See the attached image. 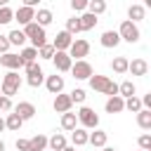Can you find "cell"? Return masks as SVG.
I'll list each match as a JSON object with an SVG mask.
<instances>
[{"instance_id":"obj_36","label":"cell","mask_w":151,"mask_h":151,"mask_svg":"<svg viewBox=\"0 0 151 151\" xmlns=\"http://www.w3.org/2000/svg\"><path fill=\"white\" fill-rule=\"evenodd\" d=\"M68 97H71V101H73V104H83V101H85V90H80V87H78V90H73Z\"/></svg>"},{"instance_id":"obj_2","label":"cell","mask_w":151,"mask_h":151,"mask_svg":"<svg viewBox=\"0 0 151 151\" xmlns=\"http://www.w3.org/2000/svg\"><path fill=\"white\" fill-rule=\"evenodd\" d=\"M24 33H26V38H31L33 47H42V45H45V28H42L40 24H35V21L26 24Z\"/></svg>"},{"instance_id":"obj_40","label":"cell","mask_w":151,"mask_h":151,"mask_svg":"<svg viewBox=\"0 0 151 151\" xmlns=\"http://www.w3.org/2000/svg\"><path fill=\"white\" fill-rule=\"evenodd\" d=\"M28 85H31V87H38V85H42V73L28 76Z\"/></svg>"},{"instance_id":"obj_49","label":"cell","mask_w":151,"mask_h":151,"mask_svg":"<svg viewBox=\"0 0 151 151\" xmlns=\"http://www.w3.org/2000/svg\"><path fill=\"white\" fill-rule=\"evenodd\" d=\"M104 151H113V149H106V146H104Z\"/></svg>"},{"instance_id":"obj_11","label":"cell","mask_w":151,"mask_h":151,"mask_svg":"<svg viewBox=\"0 0 151 151\" xmlns=\"http://www.w3.org/2000/svg\"><path fill=\"white\" fill-rule=\"evenodd\" d=\"M73 42V35L68 33V31H61V33H57V38H54V50H68V45Z\"/></svg>"},{"instance_id":"obj_7","label":"cell","mask_w":151,"mask_h":151,"mask_svg":"<svg viewBox=\"0 0 151 151\" xmlns=\"http://www.w3.org/2000/svg\"><path fill=\"white\" fill-rule=\"evenodd\" d=\"M68 71H73V76L76 78H80V80H85V78H90L92 76V66L85 61V59H78L76 64H71V68Z\"/></svg>"},{"instance_id":"obj_9","label":"cell","mask_w":151,"mask_h":151,"mask_svg":"<svg viewBox=\"0 0 151 151\" xmlns=\"http://www.w3.org/2000/svg\"><path fill=\"white\" fill-rule=\"evenodd\" d=\"M33 17H35V12H33V7H28V5H24V7H19L17 12H14V19L19 21V24H31L33 21Z\"/></svg>"},{"instance_id":"obj_41","label":"cell","mask_w":151,"mask_h":151,"mask_svg":"<svg viewBox=\"0 0 151 151\" xmlns=\"http://www.w3.org/2000/svg\"><path fill=\"white\" fill-rule=\"evenodd\" d=\"M9 109H12V99L7 94H2L0 97V111H9Z\"/></svg>"},{"instance_id":"obj_30","label":"cell","mask_w":151,"mask_h":151,"mask_svg":"<svg viewBox=\"0 0 151 151\" xmlns=\"http://www.w3.org/2000/svg\"><path fill=\"white\" fill-rule=\"evenodd\" d=\"M118 92H120V97H132L134 94V83H130V80L120 83L118 85Z\"/></svg>"},{"instance_id":"obj_6","label":"cell","mask_w":151,"mask_h":151,"mask_svg":"<svg viewBox=\"0 0 151 151\" xmlns=\"http://www.w3.org/2000/svg\"><path fill=\"white\" fill-rule=\"evenodd\" d=\"M78 120H80L85 127H97V125H99V116H97L92 109H87V106H83V109L78 111Z\"/></svg>"},{"instance_id":"obj_20","label":"cell","mask_w":151,"mask_h":151,"mask_svg":"<svg viewBox=\"0 0 151 151\" xmlns=\"http://www.w3.org/2000/svg\"><path fill=\"white\" fill-rule=\"evenodd\" d=\"M137 123H139V127L149 130V127H151V111H149V109H139V111H137Z\"/></svg>"},{"instance_id":"obj_23","label":"cell","mask_w":151,"mask_h":151,"mask_svg":"<svg viewBox=\"0 0 151 151\" xmlns=\"http://www.w3.org/2000/svg\"><path fill=\"white\" fill-rule=\"evenodd\" d=\"M7 40H9V45H19V47H21V45L26 42V33L19 31V28H14V31L7 35Z\"/></svg>"},{"instance_id":"obj_28","label":"cell","mask_w":151,"mask_h":151,"mask_svg":"<svg viewBox=\"0 0 151 151\" xmlns=\"http://www.w3.org/2000/svg\"><path fill=\"white\" fill-rule=\"evenodd\" d=\"M21 123H24V120L19 118V113H9V116H7V120H5V127H9V130H14V132H17V130L21 127Z\"/></svg>"},{"instance_id":"obj_18","label":"cell","mask_w":151,"mask_h":151,"mask_svg":"<svg viewBox=\"0 0 151 151\" xmlns=\"http://www.w3.org/2000/svg\"><path fill=\"white\" fill-rule=\"evenodd\" d=\"M118 42H120L118 31H106V33L101 35V45H104V47H116Z\"/></svg>"},{"instance_id":"obj_3","label":"cell","mask_w":151,"mask_h":151,"mask_svg":"<svg viewBox=\"0 0 151 151\" xmlns=\"http://www.w3.org/2000/svg\"><path fill=\"white\" fill-rule=\"evenodd\" d=\"M19 87H21V78H19V73H7L5 76V80H2V94H7V97H12V94H17L19 92Z\"/></svg>"},{"instance_id":"obj_50","label":"cell","mask_w":151,"mask_h":151,"mask_svg":"<svg viewBox=\"0 0 151 151\" xmlns=\"http://www.w3.org/2000/svg\"><path fill=\"white\" fill-rule=\"evenodd\" d=\"M142 151H144V149H142Z\"/></svg>"},{"instance_id":"obj_34","label":"cell","mask_w":151,"mask_h":151,"mask_svg":"<svg viewBox=\"0 0 151 151\" xmlns=\"http://www.w3.org/2000/svg\"><path fill=\"white\" fill-rule=\"evenodd\" d=\"M125 109H127V111H132V113H137V111L142 109V101H139V99L132 94V97H127V101H125Z\"/></svg>"},{"instance_id":"obj_17","label":"cell","mask_w":151,"mask_h":151,"mask_svg":"<svg viewBox=\"0 0 151 151\" xmlns=\"http://www.w3.org/2000/svg\"><path fill=\"white\" fill-rule=\"evenodd\" d=\"M78 21H80V31H90V28H94V26H97V14L87 12V14L78 17Z\"/></svg>"},{"instance_id":"obj_38","label":"cell","mask_w":151,"mask_h":151,"mask_svg":"<svg viewBox=\"0 0 151 151\" xmlns=\"http://www.w3.org/2000/svg\"><path fill=\"white\" fill-rule=\"evenodd\" d=\"M24 68H26V73L28 76H35V73H42V68L35 64V61H31V64H24Z\"/></svg>"},{"instance_id":"obj_42","label":"cell","mask_w":151,"mask_h":151,"mask_svg":"<svg viewBox=\"0 0 151 151\" xmlns=\"http://www.w3.org/2000/svg\"><path fill=\"white\" fill-rule=\"evenodd\" d=\"M87 2H90V0H71V7H73L76 12H80V9L87 7Z\"/></svg>"},{"instance_id":"obj_48","label":"cell","mask_w":151,"mask_h":151,"mask_svg":"<svg viewBox=\"0 0 151 151\" xmlns=\"http://www.w3.org/2000/svg\"><path fill=\"white\" fill-rule=\"evenodd\" d=\"M0 5H7V0H0Z\"/></svg>"},{"instance_id":"obj_10","label":"cell","mask_w":151,"mask_h":151,"mask_svg":"<svg viewBox=\"0 0 151 151\" xmlns=\"http://www.w3.org/2000/svg\"><path fill=\"white\" fill-rule=\"evenodd\" d=\"M14 113H19L21 120H28V118L35 116V109H33V104H28V101H19V104L14 106Z\"/></svg>"},{"instance_id":"obj_45","label":"cell","mask_w":151,"mask_h":151,"mask_svg":"<svg viewBox=\"0 0 151 151\" xmlns=\"http://www.w3.org/2000/svg\"><path fill=\"white\" fill-rule=\"evenodd\" d=\"M61 151H76V149H73V146H64Z\"/></svg>"},{"instance_id":"obj_8","label":"cell","mask_w":151,"mask_h":151,"mask_svg":"<svg viewBox=\"0 0 151 151\" xmlns=\"http://www.w3.org/2000/svg\"><path fill=\"white\" fill-rule=\"evenodd\" d=\"M52 59H54L57 71H68V68H71V57H68V52H66V50H54Z\"/></svg>"},{"instance_id":"obj_26","label":"cell","mask_w":151,"mask_h":151,"mask_svg":"<svg viewBox=\"0 0 151 151\" xmlns=\"http://www.w3.org/2000/svg\"><path fill=\"white\" fill-rule=\"evenodd\" d=\"M127 17H130V21H139V19H144V7H142V5H130Z\"/></svg>"},{"instance_id":"obj_19","label":"cell","mask_w":151,"mask_h":151,"mask_svg":"<svg viewBox=\"0 0 151 151\" xmlns=\"http://www.w3.org/2000/svg\"><path fill=\"white\" fill-rule=\"evenodd\" d=\"M146 68H149V66H146L144 59H134L132 64H127V71H132V76H144Z\"/></svg>"},{"instance_id":"obj_27","label":"cell","mask_w":151,"mask_h":151,"mask_svg":"<svg viewBox=\"0 0 151 151\" xmlns=\"http://www.w3.org/2000/svg\"><path fill=\"white\" fill-rule=\"evenodd\" d=\"M33 19H38L35 24H40V26H47V24H52V12L50 9H38V14Z\"/></svg>"},{"instance_id":"obj_16","label":"cell","mask_w":151,"mask_h":151,"mask_svg":"<svg viewBox=\"0 0 151 151\" xmlns=\"http://www.w3.org/2000/svg\"><path fill=\"white\" fill-rule=\"evenodd\" d=\"M45 146H47V137L45 134H35V137L28 139V151H45Z\"/></svg>"},{"instance_id":"obj_43","label":"cell","mask_w":151,"mask_h":151,"mask_svg":"<svg viewBox=\"0 0 151 151\" xmlns=\"http://www.w3.org/2000/svg\"><path fill=\"white\" fill-rule=\"evenodd\" d=\"M17 149L19 151H28V139H17Z\"/></svg>"},{"instance_id":"obj_5","label":"cell","mask_w":151,"mask_h":151,"mask_svg":"<svg viewBox=\"0 0 151 151\" xmlns=\"http://www.w3.org/2000/svg\"><path fill=\"white\" fill-rule=\"evenodd\" d=\"M68 50H71V59L76 57V59H83V57H87V52H90V42L87 40H83V38H78V40H73L71 45H68Z\"/></svg>"},{"instance_id":"obj_15","label":"cell","mask_w":151,"mask_h":151,"mask_svg":"<svg viewBox=\"0 0 151 151\" xmlns=\"http://www.w3.org/2000/svg\"><path fill=\"white\" fill-rule=\"evenodd\" d=\"M123 109H125V101H123L120 94H113V97L106 101V111H109V113H120Z\"/></svg>"},{"instance_id":"obj_46","label":"cell","mask_w":151,"mask_h":151,"mask_svg":"<svg viewBox=\"0 0 151 151\" xmlns=\"http://www.w3.org/2000/svg\"><path fill=\"white\" fill-rule=\"evenodd\" d=\"M2 130H5V120L0 118V132H2Z\"/></svg>"},{"instance_id":"obj_22","label":"cell","mask_w":151,"mask_h":151,"mask_svg":"<svg viewBox=\"0 0 151 151\" xmlns=\"http://www.w3.org/2000/svg\"><path fill=\"white\" fill-rule=\"evenodd\" d=\"M87 142H90L92 146H104V144H106V132H104V130H94L92 134H87Z\"/></svg>"},{"instance_id":"obj_44","label":"cell","mask_w":151,"mask_h":151,"mask_svg":"<svg viewBox=\"0 0 151 151\" xmlns=\"http://www.w3.org/2000/svg\"><path fill=\"white\" fill-rule=\"evenodd\" d=\"M7 47H9V40H7V35H0V52H7Z\"/></svg>"},{"instance_id":"obj_32","label":"cell","mask_w":151,"mask_h":151,"mask_svg":"<svg viewBox=\"0 0 151 151\" xmlns=\"http://www.w3.org/2000/svg\"><path fill=\"white\" fill-rule=\"evenodd\" d=\"M73 144L76 146H83V144H87V132L85 130H73Z\"/></svg>"},{"instance_id":"obj_1","label":"cell","mask_w":151,"mask_h":151,"mask_svg":"<svg viewBox=\"0 0 151 151\" xmlns=\"http://www.w3.org/2000/svg\"><path fill=\"white\" fill-rule=\"evenodd\" d=\"M90 85H92V90H99V92H104L109 97L118 94V85L106 76H90Z\"/></svg>"},{"instance_id":"obj_31","label":"cell","mask_w":151,"mask_h":151,"mask_svg":"<svg viewBox=\"0 0 151 151\" xmlns=\"http://www.w3.org/2000/svg\"><path fill=\"white\" fill-rule=\"evenodd\" d=\"M87 9H90L92 14H101V12L106 9V2H104V0H90V2H87Z\"/></svg>"},{"instance_id":"obj_12","label":"cell","mask_w":151,"mask_h":151,"mask_svg":"<svg viewBox=\"0 0 151 151\" xmlns=\"http://www.w3.org/2000/svg\"><path fill=\"white\" fill-rule=\"evenodd\" d=\"M0 64L7 66V68H19V66H24V64H21V57H19V54H12V52H2Z\"/></svg>"},{"instance_id":"obj_14","label":"cell","mask_w":151,"mask_h":151,"mask_svg":"<svg viewBox=\"0 0 151 151\" xmlns=\"http://www.w3.org/2000/svg\"><path fill=\"white\" fill-rule=\"evenodd\" d=\"M45 85H47V90H50L52 94H59V92L64 90V78L54 73V76H50V78H47V83H45Z\"/></svg>"},{"instance_id":"obj_4","label":"cell","mask_w":151,"mask_h":151,"mask_svg":"<svg viewBox=\"0 0 151 151\" xmlns=\"http://www.w3.org/2000/svg\"><path fill=\"white\" fill-rule=\"evenodd\" d=\"M118 35L123 38V40H127V42H137L139 40V28L134 26V21H123L120 24V31H118Z\"/></svg>"},{"instance_id":"obj_21","label":"cell","mask_w":151,"mask_h":151,"mask_svg":"<svg viewBox=\"0 0 151 151\" xmlns=\"http://www.w3.org/2000/svg\"><path fill=\"white\" fill-rule=\"evenodd\" d=\"M76 123H78L76 113H71V111H64L61 113V127L64 130H76Z\"/></svg>"},{"instance_id":"obj_29","label":"cell","mask_w":151,"mask_h":151,"mask_svg":"<svg viewBox=\"0 0 151 151\" xmlns=\"http://www.w3.org/2000/svg\"><path fill=\"white\" fill-rule=\"evenodd\" d=\"M127 64H130V61H127L125 57H116L111 66H113V71H116V73H125V71H127Z\"/></svg>"},{"instance_id":"obj_37","label":"cell","mask_w":151,"mask_h":151,"mask_svg":"<svg viewBox=\"0 0 151 151\" xmlns=\"http://www.w3.org/2000/svg\"><path fill=\"white\" fill-rule=\"evenodd\" d=\"M52 54H54V45H47V42H45V45L40 47V57H42V59H52Z\"/></svg>"},{"instance_id":"obj_33","label":"cell","mask_w":151,"mask_h":151,"mask_svg":"<svg viewBox=\"0 0 151 151\" xmlns=\"http://www.w3.org/2000/svg\"><path fill=\"white\" fill-rule=\"evenodd\" d=\"M12 19H14V12L7 5H0V24H9Z\"/></svg>"},{"instance_id":"obj_35","label":"cell","mask_w":151,"mask_h":151,"mask_svg":"<svg viewBox=\"0 0 151 151\" xmlns=\"http://www.w3.org/2000/svg\"><path fill=\"white\" fill-rule=\"evenodd\" d=\"M66 31L73 35V33H78L80 31V21H78V17H71L68 21H66Z\"/></svg>"},{"instance_id":"obj_24","label":"cell","mask_w":151,"mask_h":151,"mask_svg":"<svg viewBox=\"0 0 151 151\" xmlns=\"http://www.w3.org/2000/svg\"><path fill=\"white\" fill-rule=\"evenodd\" d=\"M19 57H21V64H31V61H35V57H38V47H24Z\"/></svg>"},{"instance_id":"obj_39","label":"cell","mask_w":151,"mask_h":151,"mask_svg":"<svg viewBox=\"0 0 151 151\" xmlns=\"http://www.w3.org/2000/svg\"><path fill=\"white\" fill-rule=\"evenodd\" d=\"M139 146H142L144 151H151V134H142V137H139Z\"/></svg>"},{"instance_id":"obj_13","label":"cell","mask_w":151,"mask_h":151,"mask_svg":"<svg viewBox=\"0 0 151 151\" xmlns=\"http://www.w3.org/2000/svg\"><path fill=\"white\" fill-rule=\"evenodd\" d=\"M71 104H73V101H71V97H68V94H57L52 106H54V111L64 113V111H71Z\"/></svg>"},{"instance_id":"obj_47","label":"cell","mask_w":151,"mask_h":151,"mask_svg":"<svg viewBox=\"0 0 151 151\" xmlns=\"http://www.w3.org/2000/svg\"><path fill=\"white\" fill-rule=\"evenodd\" d=\"M0 151H5V144H2V142H0Z\"/></svg>"},{"instance_id":"obj_25","label":"cell","mask_w":151,"mask_h":151,"mask_svg":"<svg viewBox=\"0 0 151 151\" xmlns=\"http://www.w3.org/2000/svg\"><path fill=\"white\" fill-rule=\"evenodd\" d=\"M47 144H50L52 151H61V149L66 146V137H64V134H54V137L47 139Z\"/></svg>"}]
</instances>
